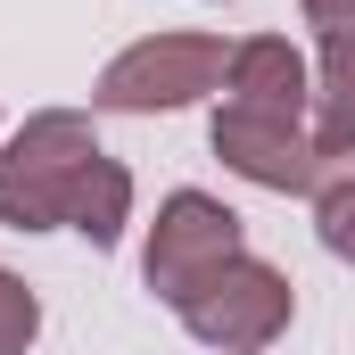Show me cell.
Wrapping results in <instances>:
<instances>
[{
	"instance_id": "obj_1",
	"label": "cell",
	"mask_w": 355,
	"mask_h": 355,
	"mask_svg": "<svg viewBox=\"0 0 355 355\" xmlns=\"http://www.w3.org/2000/svg\"><path fill=\"white\" fill-rule=\"evenodd\" d=\"M99 132L75 107H42L0 141V223L8 232H67V207L99 166Z\"/></svg>"
},
{
	"instance_id": "obj_2",
	"label": "cell",
	"mask_w": 355,
	"mask_h": 355,
	"mask_svg": "<svg viewBox=\"0 0 355 355\" xmlns=\"http://www.w3.org/2000/svg\"><path fill=\"white\" fill-rule=\"evenodd\" d=\"M223 67H232V50L215 33H149V42H132V50H116L99 67L91 107H107V116H174L190 99L223 91Z\"/></svg>"
},
{
	"instance_id": "obj_3",
	"label": "cell",
	"mask_w": 355,
	"mask_h": 355,
	"mask_svg": "<svg viewBox=\"0 0 355 355\" xmlns=\"http://www.w3.org/2000/svg\"><path fill=\"white\" fill-rule=\"evenodd\" d=\"M248 257V223L215 198V190H174L149 223V248H141V281L166 297V306H190L215 272Z\"/></svg>"
},
{
	"instance_id": "obj_4",
	"label": "cell",
	"mask_w": 355,
	"mask_h": 355,
	"mask_svg": "<svg viewBox=\"0 0 355 355\" xmlns=\"http://www.w3.org/2000/svg\"><path fill=\"white\" fill-rule=\"evenodd\" d=\"M182 331L198 339V347H223V355H265L281 331H289V314H297V289H289V272L265 265V257H232V265L215 272L190 306H174Z\"/></svg>"
},
{
	"instance_id": "obj_5",
	"label": "cell",
	"mask_w": 355,
	"mask_h": 355,
	"mask_svg": "<svg viewBox=\"0 0 355 355\" xmlns=\"http://www.w3.org/2000/svg\"><path fill=\"white\" fill-rule=\"evenodd\" d=\"M207 141H215V157L232 166L240 182H257V190H281V198H314L322 190V149H314V132L306 124H289V116H257V107H215V124H207Z\"/></svg>"
},
{
	"instance_id": "obj_6",
	"label": "cell",
	"mask_w": 355,
	"mask_h": 355,
	"mask_svg": "<svg viewBox=\"0 0 355 355\" xmlns=\"http://www.w3.org/2000/svg\"><path fill=\"white\" fill-rule=\"evenodd\" d=\"M223 91H232V107H257V116H306L314 107V67L281 42V33H248V42H232V67H223Z\"/></svg>"
},
{
	"instance_id": "obj_7",
	"label": "cell",
	"mask_w": 355,
	"mask_h": 355,
	"mask_svg": "<svg viewBox=\"0 0 355 355\" xmlns=\"http://www.w3.org/2000/svg\"><path fill=\"white\" fill-rule=\"evenodd\" d=\"M314 149H322V166L331 157H355V42H322V58H314Z\"/></svg>"
},
{
	"instance_id": "obj_8",
	"label": "cell",
	"mask_w": 355,
	"mask_h": 355,
	"mask_svg": "<svg viewBox=\"0 0 355 355\" xmlns=\"http://www.w3.org/2000/svg\"><path fill=\"white\" fill-rule=\"evenodd\" d=\"M124 223H132V174L116 157H99L83 174V190H75V207H67V232H83L91 248H116Z\"/></svg>"
},
{
	"instance_id": "obj_9",
	"label": "cell",
	"mask_w": 355,
	"mask_h": 355,
	"mask_svg": "<svg viewBox=\"0 0 355 355\" xmlns=\"http://www.w3.org/2000/svg\"><path fill=\"white\" fill-rule=\"evenodd\" d=\"M314 232H322V248H331L339 265H355V174L314 190Z\"/></svg>"
},
{
	"instance_id": "obj_10",
	"label": "cell",
	"mask_w": 355,
	"mask_h": 355,
	"mask_svg": "<svg viewBox=\"0 0 355 355\" xmlns=\"http://www.w3.org/2000/svg\"><path fill=\"white\" fill-rule=\"evenodd\" d=\"M33 331H42V297L0 265V355H25V347H33Z\"/></svg>"
},
{
	"instance_id": "obj_11",
	"label": "cell",
	"mask_w": 355,
	"mask_h": 355,
	"mask_svg": "<svg viewBox=\"0 0 355 355\" xmlns=\"http://www.w3.org/2000/svg\"><path fill=\"white\" fill-rule=\"evenodd\" d=\"M297 8L322 42H355V0H297Z\"/></svg>"
}]
</instances>
